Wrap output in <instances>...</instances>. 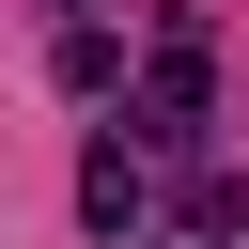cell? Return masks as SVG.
Instances as JSON below:
<instances>
[{"mask_svg": "<svg viewBox=\"0 0 249 249\" xmlns=\"http://www.w3.org/2000/svg\"><path fill=\"white\" fill-rule=\"evenodd\" d=\"M202 93H218V31H202V16H156V78H140V140H156V156H187V140H202Z\"/></svg>", "mask_w": 249, "mask_h": 249, "instance_id": "1", "label": "cell"}, {"mask_svg": "<svg viewBox=\"0 0 249 249\" xmlns=\"http://www.w3.org/2000/svg\"><path fill=\"white\" fill-rule=\"evenodd\" d=\"M78 218H93V233H140V156H124V140L78 156Z\"/></svg>", "mask_w": 249, "mask_h": 249, "instance_id": "2", "label": "cell"}]
</instances>
